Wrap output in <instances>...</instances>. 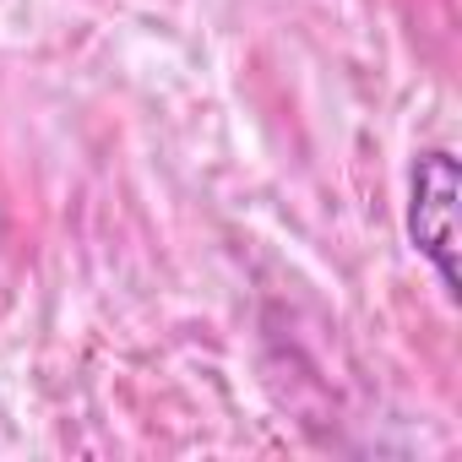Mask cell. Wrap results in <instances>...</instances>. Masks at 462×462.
Instances as JSON below:
<instances>
[{
  "instance_id": "obj_1",
  "label": "cell",
  "mask_w": 462,
  "mask_h": 462,
  "mask_svg": "<svg viewBox=\"0 0 462 462\" xmlns=\"http://www.w3.org/2000/svg\"><path fill=\"white\" fill-rule=\"evenodd\" d=\"M408 240L440 278L446 300H457V158L419 152L408 174Z\"/></svg>"
}]
</instances>
